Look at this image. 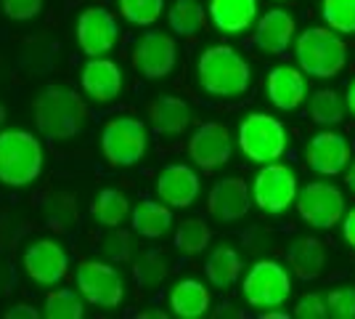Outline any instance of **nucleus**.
I'll use <instances>...</instances> for the list:
<instances>
[{"label": "nucleus", "instance_id": "f257e3e1", "mask_svg": "<svg viewBox=\"0 0 355 319\" xmlns=\"http://www.w3.org/2000/svg\"><path fill=\"white\" fill-rule=\"evenodd\" d=\"M252 67L250 61L239 54L236 48L218 43L199 54L196 59V83L199 88L223 101L241 99L252 88Z\"/></svg>", "mask_w": 355, "mask_h": 319}, {"label": "nucleus", "instance_id": "f03ea898", "mask_svg": "<svg viewBox=\"0 0 355 319\" xmlns=\"http://www.w3.org/2000/svg\"><path fill=\"white\" fill-rule=\"evenodd\" d=\"M37 131L51 141H69L88 125V106L69 85H45L32 101Z\"/></svg>", "mask_w": 355, "mask_h": 319}, {"label": "nucleus", "instance_id": "7ed1b4c3", "mask_svg": "<svg viewBox=\"0 0 355 319\" xmlns=\"http://www.w3.org/2000/svg\"><path fill=\"white\" fill-rule=\"evenodd\" d=\"M45 152L40 138L30 131H0V183L21 189L40 179Z\"/></svg>", "mask_w": 355, "mask_h": 319}, {"label": "nucleus", "instance_id": "20e7f679", "mask_svg": "<svg viewBox=\"0 0 355 319\" xmlns=\"http://www.w3.org/2000/svg\"><path fill=\"white\" fill-rule=\"evenodd\" d=\"M295 59L297 67L311 77L329 80L337 77L347 64V46L329 27H308L295 38Z\"/></svg>", "mask_w": 355, "mask_h": 319}, {"label": "nucleus", "instance_id": "39448f33", "mask_svg": "<svg viewBox=\"0 0 355 319\" xmlns=\"http://www.w3.org/2000/svg\"><path fill=\"white\" fill-rule=\"evenodd\" d=\"M148 125L133 115H117L104 122L98 147L112 167H133L148 154Z\"/></svg>", "mask_w": 355, "mask_h": 319}, {"label": "nucleus", "instance_id": "423d86ee", "mask_svg": "<svg viewBox=\"0 0 355 319\" xmlns=\"http://www.w3.org/2000/svg\"><path fill=\"white\" fill-rule=\"evenodd\" d=\"M239 149L241 154L254 163V165H266L276 163L286 154L289 147V133L284 128L282 120L270 117L268 112H252L239 122Z\"/></svg>", "mask_w": 355, "mask_h": 319}, {"label": "nucleus", "instance_id": "0eeeda50", "mask_svg": "<svg viewBox=\"0 0 355 319\" xmlns=\"http://www.w3.org/2000/svg\"><path fill=\"white\" fill-rule=\"evenodd\" d=\"M241 295L257 311L282 309L292 298V274L279 261H257L241 274Z\"/></svg>", "mask_w": 355, "mask_h": 319}, {"label": "nucleus", "instance_id": "6e6552de", "mask_svg": "<svg viewBox=\"0 0 355 319\" xmlns=\"http://www.w3.org/2000/svg\"><path fill=\"white\" fill-rule=\"evenodd\" d=\"M74 288L85 298V304L96 306V309H117L128 295L119 269L112 261L101 259L80 261V266L74 272Z\"/></svg>", "mask_w": 355, "mask_h": 319}, {"label": "nucleus", "instance_id": "1a4fd4ad", "mask_svg": "<svg viewBox=\"0 0 355 319\" xmlns=\"http://www.w3.org/2000/svg\"><path fill=\"white\" fill-rule=\"evenodd\" d=\"M300 192V179L284 163H266L260 165L257 176L252 179V202L268 215H279L295 205Z\"/></svg>", "mask_w": 355, "mask_h": 319}, {"label": "nucleus", "instance_id": "9d476101", "mask_svg": "<svg viewBox=\"0 0 355 319\" xmlns=\"http://www.w3.org/2000/svg\"><path fill=\"white\" fill-rule=\"evenodd\" d=\"M295 208L300 218L313 229H331L345 218V195L329 181H311L297 192Z\"/></svg>", "mask_w": 355, "mask_h": 319}, {"label": "nucleus", "instance_id": "9b49d317", "mask_svg": "<svg viewBox=\"0 0 355 319\" xmlns=\"http://www.w3.org/2000/svg\"><path fill=\"white\" fill-rule=\"evenodd\" d=\"M133 69L146 80H164L173 75L178 64V43L170 32L148 30L138 35L133 51H130Z\"/></svg>", "mask_w": 355, "mask_h": 319}, {"label": "nucleus", "instance_id": "f8f14e48", "mask_svg": "<svg viewBox=\"0 0 355 319\" xmlns=\"http://www.w3.org/2000/svg\"><path fill=\"white\" fill-rule=\"evenodd\" d=\"M74 38L80 51L93 59V56H106L112 54L119 40V22L104 6H90L77 16L74 24Z\"/></svg>", "mask_w": 355, "mask_h": 319}, {"label": "nucleus", "instance_id": "ddd939ff", "mask_svg": "<svg viewBox=\"0 0 355 319\" xmlns=\"http://www.w3.org/2000/svg\"><path fill=\"white\" fill-rule=\"evenodd\" d=\"M186 152H189V160L193 165L205 173L228 165V160L234 154V138H231L228 125L215 120L196 125L193 133L189 136Z\"/></svg>", "mask_w": 355, "mask_h": 319}, {"label": "nucleus", "instance_id": "4468645a", "mask_svg": "<svg viewBox=\"0 0 355 319\" xmlns=\"http://www.w3.org/2000/svg\"><path fill=\"white\" fill-rule=\"evenodd\" d=\"M21 266L35 285L43 288H53L67 279L69 274V253L59 240H35L27 245L24 256H21Z\"/></svg>", "mask_w": 355, "mask_h": 319}, {"label": "nucleus", "instance_id": "2eb2a0df", "mask_svg": "<svg viewBox=\"0 0 355 319\" xmlns=\"http://www.w3.org/2000/svg\"><path fill=\"white\" fill-rule=\"evenodd\" d=\"M353 160V149H350V141L337 133V131H321L308 141L305 147V163L313 173L326 176V179H334L345 173V167L350 165Z\"/></svg>", "mask_w": 355, "mask_h": 319}, {"label": "nucleus", "instance_id": "dca6fc26", "mask_svg": "<svg viewBox=\"0 0 355 319\" xmlns=\"http://www.w3.org/2000/svg\"><path fill=\"white\" fill-rule=\"evenodd\" d=\"M80 88L93 104L104 106L117 101L122 96V88H125L122 67L106 56H93L80 69Z\"/></svg>", "mask_w": 355, "mask_h": 319}, {"label": "nucleus", "instance_id": "f3484780", "mask_svg": "<svg viewBox=\"0 0 355 319\" xmlns=\"http://www.w3.org/2000/svg\"><path fill=\"white\" fill-rule=\"evenodd\" d=\"M252 205L254 202H252L250 183L244 181V179H239V176L218 179L207 195V213L215 221H220V224L241 221L250 213Z\"/></svg>", "mask_w": 355, "mask_h": 319}, {"label": "nucleus", "instance_id": "a211bd4d", "mask_svg": "<svg viewBox=\"0 0 355 319\" xmlns=\"http://www.w3.org/2000/svg\"><path fill=\"white\" fill-rule=\"evenodd\" d=\"M157 197L170 208H191L202 195V179L196 167L186 163H170L157 173Z\"/></svg>", "mask_w": 355, "mask_h": 319}, {"label": "nucleus", "instance_id": "6ab92c4d", "mask_svg": "<svg viewBox=\"0 0 355 319\" xmlns=\"http://www.w3.org/2000/svg\"><path fill=\"white\" fill-rule=\"evenodd\" d=\"M266 96L268 101L282 109V112H295L308 99V80L300 67L292 64H279L273 67L266 77Z\"/></svg>", "mask_w": 355, "mask_h": 319}, {"label": "nucleus", "instance_id": "aec40b11", "mask_svg": "<svg viewBox=\"0 0 355 319\" xmlns=\"http://www.w3.org/2000/svg\"><path fill=\"white\" fill-rule=\"evenodd\" d=\"M297 22L286 8H270L254 22V46L268 56H284L295 40Z\"/></svg>", "mask_w": 355, "mask_h": 319}, {"label": "nucleus", "instance_id": "412c9836", "mask_svg": "<svg viewBox=\"0 0 355 319\" xmlns=\"http://www.w3.org/2000/svg\"><path fill=\"white\" fill-rule=\"evenodd\" d=\"M148 125L159 136H180L191 128L193 122V106L178 96H157L146 106Z\"/></svg>", "mask_w": 355, "mask_h": 319}, {"label": "nucleus", "instance_id": "4be33fe9", "mask_svg": "<svg viewBox=\"0 0 355 319\" xmlns=\"http://www.w3.org/2000/svg\"><path fill=\"white\" fill-rule=\"evenodd\" d=\"M207 16L212 27L223 35H241L254 27L260 6L257 0H209Z\"/></svg>", "mask_w": 355, "mask_h": 319}, {"label": "nucleus", "instance_id": "5701e85b", "mask_svg": "<svg viewBox=\"0 0 355 319\" xmlns=\"http://www.w3.org/2000/svg\"><path fill=\"white\" fill-rule=\"evenodd\" d=\"M175 224L173 208L162 199H141L130 208V227L144 240H159Z\"/></svg>", "mask_w": 355, "mask_h": 319}, {"label": "nucleus", "instance_id": "b1692460", "mask_svg": "<svg viewBox=\"0 0 355 319\" xmlns=\"http://www.w3.org/2000/svg\"><path fill=\"white\" fill-rule=\"evenodd\" d=\"M170 311L180 319H202L212 309V295L199 279H180L167 295Z\"/></svg>", "mask_w": 355, "mask_h": 319}, {"label": "nucleus", "instance_id": "393cba45", "mask_svg": "<svg viewBox=\"0 0 355 319\" xmlns=\"http://www.w3.org/2000/svg\"><path fill=\"white\" fill-rule=\"evenodd\" d=\"M286 261H289L297 279L313 282V279H318L324 274L326 247L318 237H297L292 247L286 250Z\"/></svg>", "mask_w": 355, "mask_h": 319}, {"label": "nucleus", "instance_id": "a878e982", "mask_svg": "<svg viewBox=\"0 0 355 319\" xmlns=\"http://www.w3.org/2000/svg\"><path fill=\"white\" fill-rule=\"evenodd\" d=\"M205 274H207V282L212 288L228 290L241 279L244 261H241L236 247H231L228 243H220L209 250L207 261H205Z\"/></svg>", "mask_w": 355, "mask_h": 319}, {"label": "nucleus", "instance_id": "bb28decb", "mask_svg": "<svg viewBox=\"0 0 355 319\" xmlns=\"http://www.w3.org/2000/svg\"><path fill=\"white\" fill-rule=\"evenodd\" d=\"M90 215L98 227L104 229L122 227L125 218L130 215V199L119 189H101L96 197L90 199Z\"/></svg>", "mask_w": 355, "mask_h": 319}, {"label": "nucleus", "instance_id": "cd10ccee", "mask_svg": "<svg viewBox=\"0 0 355 319\" xmlns=\"http://www.w3.org/2000/svg\"><path fill=\"white\" fill-rule=\"evenodd\" d=\"M207 22V8L199 0H175L167 8V24L170 30L180 38H193L199 35Z\"/></svg>", "mask_w": 355, "mask_h": 319}, {"label": "nucleus", "instance_id": "c85d7f7f", "mask_svg": "<svg viewBox=\"0 0 355 319\" xmlns=\"http://www.w3.org/2000/svg\"><path fill=\"white\" fill-rule=\"evenodd\" d=\"M345 112H347V104L337 91L331 88H321L313 96H308V115H311L313 122L324 125V128H334L345 120Z\"/></svg>", "mask_w": 355, "mask_h": 319}, {"label": "nucleus", "instance_id": "c756f323", "mask_svg": "<svg viewBox=\"0 0 355 319\" xmlns=\"http://www.w3.org/2000/svg\"><path fill=\"white\" fill-rule=\"evenodd\" d=\"M209 243H212V231H209V227L202 218H186V221H180L175 229V237H173L175 250L183 253V256H199V253L207 250Z\"/></svg>", "mask_w": 355, "mask_h": 319}, {"label": "nucleus", "instance_id": "7c9ffc66", "mask_svg": "<svg viewBox=\"0 0 355 319\" xmlns=\"http://www.w3.org/2000/svg\"><path fill=\"white\" fill-rule=\"evenodd\" d=\"M43 314L48 319H83L85 317V298L77 288H56L45 295Z\"/></svg>", "mask_w": 355, "mask_h": 319}, {"label": "nucleus", "instance_id": "2f4dec72", "mask_svg": "<svg viewBox=\"0 0 355 319\" xmlns=\"http://www.w3.org/2000/svg\"><path fill=\"white\" fill-rule=\"evenodd\" d=\"M133 277L138 282V288L154 290L159 288L167 277V259L159 250H146L133 261Z\"/></svg>", "mask_w": 355, "mask_h": 319}, {"label": "nucleus", "instance_id": "473e14b6", "mask_svg": "<svg viewBox=\"0 0 355 319\" xmlns=\"http://www.w3.org/2000/svg\"><path fill=\"white\" fill-rule=\"evenodd\" d=\"M321 16L337 35H355V0H324Z\"/></svg>", "mask_w": 355, "mask_h": 319}, {"label": "nucleus", "instance_id": "72a5a7b5", "mask_svg": "<svg viewBox=\"0 0 355 319\" xmlns=\"http://www.w3.org/2000/svg\"><path fill=\"white\" fill-rule=\"evenodd\" d=\"M119 14L135 27H151L164 14V0H117Z\"/></svg>", "mask_w": 355, "mask_h": 319}, {"label": "nucleus", "instance_id": "f704fd0d", "mask_svg": "<svg viewBox=\"0 0 355 319\" xmlns=\"http://www.w3.org/2000/svg\"><path fill=\"white\" fill-rule=\"evenodd\" d=\"M98 247L106 256V261H112V263H125V261L133 259V240H130L128 231H122L119 227L109 229V234L101 240Z\"/></svg>", "mask_w": 355, "mask_h": 319}, {"label": "nucleus", "instance_id": "c9c22d12", "mask_svg": "<svg viewBox=\"0 0 355 319\" xmlns=\"http://www.w3.org/2000/svg\"><path fill=\"white\" fill-rule=\"evenodd\" d=\"M326 306H329V317L355 319V288L353 285H342V288L326 293Z\"/></svg>", "mask_w": 355, "mask_h": 319}, {"label": "nucleus", "instance_id": "e433bc0d", "mask_svg": "<svg viewBox=\"0 0 355 319\" xmlns=\"http://www.w3.org/2000/svg\"><path fill=\"white\" fill-rule=\"evenodd\" d=\"M45 211H48V218H51V224L59 229H69L77 221V208H74V199L69 195H53V197L48 199V205H45Z\"/></svg>", "mask_w": 355, "mask_h": 319}, {"label": "nucleus", "instance_id": "4c0bfd02", "mask_svg": "<svg viewBox=\"0 0 355 319\" xmlns=\"http://www.w3.org/2000/svg\"><path fill=\"white\" fill-rule=\"evenodd\" d=\"M45 0H0L3 14L8 16L11 22H32L37 19L43 11Z\"/></svg>", "mask_w": 355, "mask_h": 319}, {"label": "nucleus", "instance_id": "58836bf2", "mask_svg": "<svg viewBox=\"0 0 355 319\" xmlns=\"http://www.w3.org/2000/svg\"><path fill=\"white\" fill-rule=\"evenodd\" d=\"M295 317L300 319H326L329 317V306H326L324 293H305L295 304Z\"/></svg>", "mask_w": 355, "mask_h": 319}, {"label": "nucleus", "instance_id": "ea45409f", "mask_svg": "<svg viewBox=\"0 0 355 319\" xmlns=\"http://www.w3.org/2000/svg\"><path fill=\"white\" fill-rule=\"evenodd\" d=\"M37 317H40V311L30 304H16L6 311V319H37Z\"/></svg>", "mask_w": 355, "mask_h": 319}, {"label": "nucleus", "instance_id": "a19ab883", "mask_svg": "<svg viewBox=\"0 0 355 319\" xmlns=\"http://www.w3.org/2000/svg\"><path fill=\"white\" fill-rule=\"evenodd\" d=\"M342 237L355 250V211L345 213V218H342Z\"/></svg>", "mask_w": 355, "mask_h": 319}, {"label": "nucleus", "instance_id": "79ce46f5", "mask_svg": "<svg viewBox=\"0 0 355 319\" xmlns=\"http://www.w3.org/2000/svg\"><path fill=\"white\" fill-rule=\"evenodd\" d=\"M345 183H347V189L355 195V160H350V165L345 167Z\"/></svg>", "mask_w": 355, "mask_h": 319}, {"label": "nucleus", "instance_id": "37998d69", "mask_svg": "<svg viewBox=\"0 0 355 319\" xmlns=\"http://www.w3.org/2000/svg\"><path fill=\"white\" fill-rule=\"evenodd\" d=\"M345 104H347V109L355 115V80L350 83V88H347V93H345Z\"/></svg>", "mask_w": 355, "mask_h": 319}, {"label": "nucleus", "instance_id": "c03bdc74", "mask_svg": "<svg viewBox=\"0 0 355 319\" xmlns=\"http://www.w3.org/2000/svg\"><path fill=\"white\" fill-rule=\"evenodd\" d=\"M260 317L263 319H289L292 314H286V311H276V309H268V311H260Z\"/></svg>", "mask_w": 355, "mask_h": 319}, {"label": "nucleus", "instance_id": "a18cd8bd", "mask_svg": "<svg viewBox=\"0 0 355 319\" xmlns=\"http://www.w3.org/2000/svg\"><path fill=\"white\" fill-rule=\"evenodd\" d=\"M6 120H8V112H6V106H3V101H0V131H3Z\"/></svg>", "mask_w": 355, "mask_h": 319}, {"label": "nucleus", "instance_id": "49530a36", "mask_svg": "<svg viewBox=\"0 0 355 319\" xmlns=\"http://www.w3.org/2000/svg\"><path fill=\"white\" fill-rule=\"evenodd\" d=\"M276 3H286V0H276Z\"/></svg>", "mask_w": 355, "mask_h": 319}]
</instances>
